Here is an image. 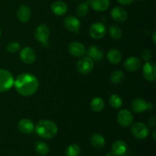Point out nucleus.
<instances>
[{
	"instance_id": "f257e3e1",
	"label": "nucleus",
	"mask_w": 156,
	"mask_h": 156,
	"mask_svg": "<svg viewBox=\"0 0 156 156\" xmlns=\"http://www.w3.org/2000/svg\"><path fill=\"white\" fill-rule=\"evenodd\" d=\"M17 92L24 97H29L37 92L39 88V81L31 73H21L14 82Z\"/></svg>"
},
{
	"instance_id": "f03ea898",
	"label": "nucleus",
	"mask_w": 156,
	"mask_h": 156,
	"mask_svg": "<svg viewBox=\"0 0 156 156\" xmlns=\"http://www.w3.org/2000/svg\"><path fill=\"white\" fill-rule=\"evenodd\" d=\"M34 130L41 138L50 140L56 136L58 127L54 122L50 120H42L35 126Z\"/></svg>"
},
{
	"instance_id": "7ed1b4c3",
	"label": "nucleus",
	"mask_w": 156,
	"mask_h": 156,
	"mask_svg": "<svg viewBox=\"0 0 156 156\" xmlns=\"http://www.w3.org/2000/svg\"><path fill=\"white\" fill-rule=\"evenodd\" d=\"M15 79L9 71L0 69V92H6L14 85Z\"/></svg>"
},
{
	"instance_id": "20e7f679",
	"label": "nucleus",
	"mask_w": 156,
	"mask_h": 156,
	"mask_svg": "<svg viewBox=\"0 0 156 156\" xmlns=\"http://www.w3.org/2000/svg\"><path fill=\"white\" fill-rule=\"evenodd\" d=\"M131 133L137 140H144L149 136V129L145 123L136 122L131 126Z\"/></svg>"
},
{
	"instance_id": "39448f33",
	"label": "nucleus",
	"mask_w": 156,
	"mask_h": 156,
	"mask_svg": "<svg viewBox=\"0 0 156 156\" xmlns=\"http://www.w3.org/2000/svg\"><path fill=\"white\" fill-rule=\"evenodd\" d=\"M130 108L133 112L140 114L146 111H152L154 107L152 102H147L142 98H136L131 102Z\"/></svg>"
},
{
	"instance_id": "423d86ee",
	"label": "nucleus",
	"mask_w": 156,
	"mask_h": 156,
	"mask_svg": "<svg viewBox=\"0 0 156 156\" xmlns=\"http://www.w3.org/2000/svg\"><path fill=\"white\" fill-rule=\"evenodd\" d=\"M78 72L82 75H87L91 73L94 69V61L88 56L82 57L76 64Z\"/></svg>"
},
{
	"instance_id": "0eeeda50",
	"label": "nucleus",
	"mask_w": 156,
	"mask_h": 156,
	"mask_svg": "<svg viewBox=\"0 0 156 156\" xmlns=\"http://www.w3.org/2000/svg\"><path fill=\"white\" fill-rule=\"evenodd\" d=\"M107 32L106 27L101 22H95L89 29V34L93 39L100 40L105 36Z\"/></svg>"
},
{
	"instance_id": "6e6552de",
	"label": "nucleus",
	"mask_w": 156,
	"mask_h": 156,
	"mask_svg": "<svg viewBox=\"0 0 156 156\" xmlns=\"http://www.w3.org/2000/svg\"><path fill=\"white\" fill-rule=\"evenodd\" d=\"M117 122L123 127H127L132 124L133 121V115L129 110H121L117 114Z\"/></svg>"
},
{
	"instance_id": "1a4fd4ad",
	"label": "nucleus",
	"mask_w": 156,
	"mask_h": 156,
	"mask_svg": "<svg viewBox=\"0 0 156 156\" xmlns=\"http://www.w3.org/2000/svg\"><path fill=\"white\" fill-rule=\"evenodd\" d=\"M64 25L66 28L70 32L74 34H79L81 28L80 21L76 17L73 15H69L64 19Z\"/></svg>"
},
{
	"instance_id": "9d476101",
	"label": "nucleus",
	"mask_w": 156,
	"mask_h": 156,
	"mask_svg": "<svg viewBox=\"0 0 156 156\" xmlns=\"http://www.w3.org/2000/svg\"><path fill=\"white\" fill-rule=\"evenodd\" d=\"M50 28L46 24H42L37 26L34 32V37L40 43H46L50 37Z\"/></svg>"
},
{
	"instance_id": "9b49d317",
	"label": "nucleus",
	"mask_w": 156,
	"mask_h": 156,
	"mask_svg": "<svg viewBox=\"0 0 156 156\" xmlns=\"http://www.w3.org/2000/svg\"><path fill=\"white\" fill-rule=\"evenodd\" d=\"M69 53L76 57H82L86 53V49L85 46L80 42L73 41L68 46Z\"/></svg>"
},
{
	"instance_id": "f8f14e48",
	"label": "nucleus",
	"mask_w": 156,
	"mask_h": 156,
	"mask_svg": "<svg viewBox=\"0 0 156 156\" xmlns=\"http://www.w3.org/2000/svg\"><path fill=\"white\" fill-rule=\"evenodd\" d=\"M144 78L149 82H154L156 79V66L154 62H146L143 69Z\"/></svg>"
},
{
	"instance_id": "ddd939ff",
	"label": "nucleus",
	"mask_w": 156,
	"mask_h": 156,
	"mask_svg": "<svg viewBox=\"0 0 156 156\" xmlns=\"http://www.w3.org/2000/svg\"><path fill=\"white\" fill-rule=\"evenodd\" d=\"M20 59L26 64H31L36 59L34 50L29 47H25L20 52Z\"/></svg>"
},
{
	"instance_id": "4468645a",
	"label": "nucleus",
	"mask_w": 156,
	"mask_h": 156,
	"mask_svg": "<svg viewBox=\"0 0 156 156\" xmlns=\"http://www.w3.org/2000/svg\"><path fill=\"white\" fill-rule=\"evenodd\" d=\"M17 17L22 23H27L31 18V10L30 7L24 4H21L17 11Z\"/></svg>"
},
{
	"instance_id": "2eb2a0df",
	"label": "nucleus",
	"mask_w": 156,
	"mask_h": 156,
	"mask_svg": "<svg viewBox=\"0 0 156 156\" xmlns=\"http://www.w3.org/2000/svg\"><path fill=\"white\" fill-rule=\"evenodd\" d=\"M141 61L136 56L129 57L124 62V68L126 69V71L130 73H135L138 71L141 68Z\"/></svg>"
},
{
	"instance_id": "dca6fc26",
	"label": "nucleus",
	"mask_w": 156,
	"mask_h": 156,
	"mask_svg": "<svg viewBox=\"0 0 156 156\" xmlns=\"http://www.w3.org/2000/svg\"><path fill=\"white\" fill-rule=\"evenodd\" d=\"M18 128L20 132L24 134H30L34 131V124L30 119H21L18 123Z\"/></svg>"
},
{
	"instance_id": "f3484780",
	"label": "nucleus",
	"mask_w": 156,
	"mask_h": 156,
	"mask_svg": "<svg viewBox=\"0 0 156 156\" xmlns=\"http://www.w3.org/2000/svg\"><path fill=\"white\" fill-rule=\"evenodd\" d=\"M111 15L117 22H124L127 19V12L121 7H114L111 10Z\"/></svg>"
},
{
	"instance_id": "a211bd4d",
	"label": "nucleus",
	"mask_w": 156,
	"mask_h": 156,
	"mask_svg": "<svg viewBox=\"0 0 156 156\" xmlns=\"http://www.w3.org/2000/svg\"><path fill=\"white\" fill-rule=\"evenodd\" d=\"M127 151V145L123 140H117L111 146V152L114 155L120 156L124 155Z\"/></svg>"
},
{
	"instance_id": "6ab92c4d",
	"label": "nucleus",
	"mask_w": 156,
	"mask_h": 156,
	"mask_svg": "<svg viewBox=\"0 0 156 156\" xmlns=\"http://www.w3.org/2000/svg\"><path fill=\"white\" fill-rule=\"evenodd\" d=\"M87 54L88 57L91 58L93 61H100L104 57V52L98 46L91 45L87 50Z\"/></svg>"
},
{
	"instance_id": "aec40b11",
	"label": "nucleus",
	"mask_w": 156,
	"mask_h": 156,
	"mask_svg": "<svg viewBox=\"0 0 156 156\" xmlns=\"http://www.w3.org/2000/svg\"><path fill=\"white\" fill-rule=\"evenodd\" d=\"M51 10L53 13H54L56 15L62 16L67 12L68 6L64 2L56 1L51 5Z\"/></svg>"
},
{
	"instance_id": "412c9836",
	"label": "nucleus",
	"mask_w": 156,
	"mask_h": 156,
	"mask_svg": "<svg viewBox=\"0 0 156 156\" xmlns=\"http://www.w3.org/2000/svg\"><path fill=\"white\" fill-rule=\"evenodd\" d=\"M89 4L94 11L105 12L109 7L110 0H90Z\"/></svg>"
},
{
	"instance_id": "4be33fe9",
	"label": "nucleus",
	"mask_w": 156,
	"mask_h": 156,
	"mask_svg": "<svg viewBox=\"0 0 156 156\" xmlns=\"http://www.w3.org/2000/svg\"><path fill=\"white\" fill-rule=\"evenodd\" d=\"M90 143L91 146L97 149H101L105 146V139L103 136L99 133H94L90 138Z\"/></svg>"
},
{
	"instance_id": "5701e85b",
	"label": "nucleus",
	"mask_w": 156,
	"mask_h": 156,
	"mask_svg": "<svg viewBox=\"0 0 156 156\" xmlns=\"http://www.w3.org/2000/svg\"><path fill=\"white\" fill-rule=\"evenodd\" d=\"M107 58H108V60L109 61L110 63L118 64L122 59V54L120 50L114 48L108 51Z\"/></svg>"
},
{
	"instance_id": "b1692460",
	"label": "nucleus",
	"mask_w": 156,
	"mask_h": 156,
	"mask_svg": "<svg viewBox=\"0 0 156 156\" xmlns=\"http://www.w3.org/2000/svg\"><path fill=\"white\" fill-rule=\"evenodd\" d=\"M105 104L101 98L96 97L91 100L90 103V108L94 112H101L105 108Z\"/></svg>"
},
{
	"instance_id": "393cba45",
	"label": "nucleus",
	"mask_w": 156,
	"mask_h": 156,
	"mask_svg": "<svg viewBox=\"0 0 156 156\" xmlns=\"http://www.w3.org/2000/svg\"><path fill=\"white\" fill-rule=\"evenodd\" d=\"M34 149L37 153L39 155L45 156L50 152V148L48 145L43 141H37L34 145Z\"/></svg>"
},
{
	"instance_id": "a878e982",
	"label": "nucleus",
	"mask_w": 156,
	"mask_h": 156,
	"mask_svg": "<svg viewBox=\"0 0 156 156\" xmlns=\"http://www.w3.org/2000/svg\"><path fill=\"white\" fill-rule=\"evenodd\" d=\"M125 79V75L120 70H116L114 73H111V77H110V80L111 82L114 85H119V84L122 83Z\"/></svg>"
},
{
	"instance_id": "bb28decb",
	"label": "nucleus",
	"mask_w": 156,
	"mask_h": 156,
	"mask_svg": "<svg viewBox=\"0 0 156 156\" xmlns=\"http://www.w3.org/2000/svg\"><path fill=\"white\" fill-rule=\"evenodd\" d=\"M109 104L114 109H119L123 105V100H122L121 97L118 94H111L109 98Z\"/></svg>"
},
{
	"instance_id": "cd10ccee",
	"label": "nucleus",
	"mask_w": 156,
	"mask_h": 156,
	"mask_svg": "<svg viewBox=\"0 0 156 156\" xmlns=\"http://www.w3.org/2000/svg\"><path fill=\"white\" fill-rule=\"evenodd\" d=\"M88 5H89V1L83 2L78 5L77 8H76V14L78 15V16L81 17V18L86 16L88 12Z\"/></svg>"
},
{
	"instance_id": "c85d7f7f",
	"label": "nucleus",
	"mask_w": 156,
	"mask_h": 156,
	"mask_svg": "<svg viewBox=\"0 0 156 156\" xmlns=\"http://www.w3.org/2000/svg\"><path fill=\"white\" fill-rule=\"evenodd\" d=\"M81 149L79 145L71 144L66 148L65 154L66 156H79L80 155Z\"/></svg>"
},
{
	"instance_id": "c756f323",
	"label": "nucleus",
	"mask_w": 156,
	"mask_h": 156,
	"mask_svg": "<svg viewBox=\"0 0 156 156\" xmlns=\"http://www.w3.org/2000/svg\"><path fill=\"white\" fill-rule=\"evenodd\" d=\"M108 31H109L110 36L114 40L120 39L122 37V35H123L122 30L117 25L111 26L108 29Z\"/></svg>"
},
{
	"instance_id": "7c9ffc66",
	"label": "nucleus",
	"mask_w": 156,
	"mask_h": 156,
	"mask_svg": "<svg viewBox=\"0 0 156 156\" xmlns=\"http://www.w3.org/2000/svg\"><path fill=\"white\" fill-rule=\"evenodd\" d=\"M20 48H21V45L17 41H12L6 46V50L10 53H16L20 50Z\"/></svg>"
},
{
	"instance_id": "2f4dec72",
	"label": "nucleus",
	"mask_w": 156,
	"mask_h": 156,
	"mask_svg": "<svg viewBox=\"0 0 156 156\" xmlns=\"http://www.w3.org/2000/svg\"><path fill=\"white\" fill-rule=\"evenodd\" d=\"M142 58L143 60L149 62L152 58V52L149 50H144L142 53Z\"/></svg>"
},
{
	"instance_id": "473e14b6",
	"label": "nucleus",
	"mask_w": 156,
	"mask_h": 156,
	"mask_svg": "<svg viewBox=\"0 0 156 156\" xmlns=\"http://www.w3.org/2000/svg\"><path fill=\"white\" fill-rule=\"evenodd\" d=\"M133 1L134 0H117V2L123 5H129L133 2Z\"/></svg>"
},
{
	"instance_id": "72a5a7b5",
	"label": "nucleus",
	"mask_w": 156,
	"mask_h": 156,
	"mask_svg": "<svg viewBox=\"0 0 156 156\" xmlns=\"http://www.w3.org/2000/svg\"><path fill=\"white\" fill-rule=\"evenodd\" d=\"M149 126H152V127H155V124H156V118H155V117H152V118L149 119Z\"/></svg>"
},
{
	"instance_id": "f704fd0d",
	"label": "nucleus",
	"mask_w": 156,
	"mask_h": 156,
	"mask_svg": "<svg viewBox=\"0 0 156 156\" xmlns=\"http://www.w3.org/2000/svg\"><path fill=\"white\" fill-rule=\"evenodd\" d=\"M155 35H156V31L155 30V31H154V33H153V34H152V38H153V42H154V44H155V43H156Z\"/></svg>"
},
{
	"instance_id": "c9c22d12",
	"label": "nucleus",
	"mask_w": 156,
	"mask_h": 156,
	"mask_svg": "<svg viewBox=\"0 0 156 156\" xmlns=\"http://www.w3.org/2000/svg\"><path fill=\"white\" fill-rule=\"evenodd\" d=\"M155 134H156V131L155 130H153V132H152V137H153V140H155V139H156Z\"/></svg>"
},
{
	"instance_id": "e433bc0d",
	"label": "nucleus",
	"mask_w": 156,
	"mask_h": 156,
	"mask_svg": "<svg viewBox=\"0 0 156 156\" xmlns=\"http://www.w3.org/2000/svg\"><path fill=\"white\" fill-rule=\"evenodd\" d=\"M114 155L111 152H108V153H107L106 155H105V156H114Z\"/></svg>"
},
{
	"instance_id": "4c0bfd02",
	"label": "nucleus",
	"mask_w": 156,
	"mask_h": 156,
	"mask_svg": "<svg viewBox=\"0 0 156 156\" xmlns=\"http://www.w3.org/2000/svg\"><path fill=\"white\" fill-rule=\"evenodd\" d=\"M1 35H2V30L1 29H0V37H1Z\"/></svg>"
},
{
	"instance_id": "58836bf2",
	"label": "nucleus",
	"mask_w": 156,
	"mask_h": 156,
	"mask_svg": "<svg viewBox=\"0 0 156 156\" xmlns=\"http://www.w3.org/2000/svg\"><path fill=\"white\" fill-rule=\"evenodd\" d=\"M139 1H141V2H143V1H146V0H139Z\"/></svg>"
}]
</instances>
